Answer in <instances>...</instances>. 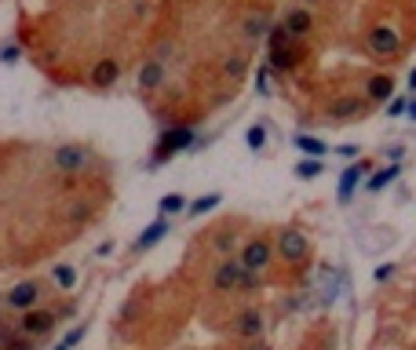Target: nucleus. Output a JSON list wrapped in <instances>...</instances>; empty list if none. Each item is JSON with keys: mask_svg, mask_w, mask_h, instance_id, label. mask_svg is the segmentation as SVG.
<instances>
[{"mask_svg": "<svg viewBox=\"0 0 416 350\" xmlns=\"http://www.w3.org/2000/svg\"><path fill=\"white\" fill-rule=\"evenodd\" d=\"M245 143H248V150H263L267 146V128L263 124H252V128L245 132Z\"/></svg>", "mask_w": 416, "mask_h": 350, "instance_id": "28", "label": "nucleus"}, {"mask_svg": "<svg viewBox=\"0 0 416 350\" xmlns=\"http://www.w3.org/2000/svg\"><path fill=\"white\" fill-rule=\"evenodd\" d=\"M405 106H409V99H391V103H387V117H402Z\"/></svg>", "mask_w": 416, "mask_h": 350, "instance_id": "34", "label": "nucleus"}, {"mask_svg": "<svg viewBox=\"0 0 416 350\" xmlns=\"http://www.w3.org/2000/svg\"><path fill=\"white\" fill-rule=\"evenodd\" d=\"M365 99H358V95H340V99H333L329 106H325V120H333V124H347V120H362V113H365Z\"/></svg>", "mask_w": 416, "mask_h": 350, "instance_id": "6", "label": "nucleus"}, {"mask_svg": "<svg viewBox=\"0 0 416 350\" xmlns=\"http://www.w3.org/2000/svg\"><path fill=\"white\" fill-rule=\"evenodd\" d=\"M336 153L343 157V161H358V146H350V143L347 146H336Z\"/></svg>", "mask_w": 416, "mask_h": 350, "instance_id": "35", "label": "nucleus"}, {"mask_svg": "<svg viewBox=\"0 0 416 350\" xmlns=\"http://www.w3.org/2000/svg\"><path fill=\"white\" fill-rule=\"evenodd\" d=\"M278 48H293V37H289V29H285V22L267 29V51H278Z\"/></svg>", "mask_w": 416, "mask_h": 350, "instance_id": "21", "label": "nucleus"}, {"mask_svg": "<svg viewBox=\"0 0 416 350\" xmlns=\"http://www.w3.org/2000/svg\"><path fill=\"white\" fill-rule=\"evenodd\" d=\"M51 161H55V168H62L66 175H77V172H84L91 165V150L77 146V143H66V146H59L51 153Z\"/></svg>", "mask_w": 416, "mask_h": 350, "instance_id": "4", "label": "nucleus"}, {"mask_svg": "<svg viewBox=\"0 0 416 350\" xmlns=\"http://www.w3.org/2000/svg\"><path fill=\"white\" fill-rule=\"evenodd\" d=\"M19 55H22L19 44H4V48H0V62H8V66H11V62H19Z\"/></svg>", "mask_w": 416, "mask_h": 350, "instance_id": "31", "label": "nucleus"}, {"mask_svg": "<svg viewBox=\"0 0 416 350\" xmlns=\"http://www.w3.org/2000/svg\"><path fill=\"white\" fill-rule=\"evenodd\" d=\"M219 201H223V194H205V197H198V201H190V205H186V215H190V219H198V215L212 212Z\"/></svg>", "mask_w": 416, "mask_h": 350, "instance_id": "23", "label": "nucleus"}, {"mask_svg": "<svg viewBox=\"0 0 416 350\" xmlns=\"http://www.w3.org/2000/svg\"><path fill=\"white\" fill-rule=\"evenodd\" d=\"M285 29H289V37H293V41L307 37L310 29H314V19H310V11H307V8H293L289 15H285Z\"/></svg>", "mask_w": 416, "mask_h": 350, "instance_id": "14", "label": "nucleus"}, {"mask_svg": "<svg viewBox=\"0 0 416 350\" xmlns=\"http://www.w3.org/2000/svg\"><path fill=\"white\" fill-rule=\"evenodd\" d=\"M234 245H238V237H234L230 230H219V237H212V248L219 252V256H223V259H227V256H230V248H234Z\"/></svg>", "mask_w": 416, "mask_h": 350, "instance_id": "27", "label": "nucleus"}, {"mask_svg": "<svg viewBox=\"0 0 416 350\" xmlns=\"http://www.w3.org/2000/svg\"><path fill=\"white\" fill-rule=\"evenodd\" d=\"M0 350H37V343L34 339H26V336H19V339H11V343H4Z\"/></svg>", "mask_w": 416, "mask_h": 350, "instance_id": "32", "label": "nucleus"}, {"mask_svg": "<svg viewBox=\"0 0 416 350\" xmlns=\"http://www.w3.org/2000/svg\"><path fill=\"white\" fill-rule=\"evenodd\" d=\"M241 267L245 270H252V274H263L270 263H274V248H270V241L267 237H252V241H245V248H241Z\"/></svg>", "mask_w": 416, "mask_h": 350, "instance_id": "3", "label": "nucleus"}, {"mask_svg": "<svg viewBox=\"0 0 416 350\" xmlns=\"http://www.w3.org/2000/svg\"><path fill=\"white\" fill-rule=\"evenodd\" d=\"M409 88H412V91H416V70H412V73H409Z\"/></svg>", "mask_w": 416, "mask_h": 350, "instance_id": "40", "label": "nucleus"}, {"mask_svg": "<svg viewBox=\"0 0 416 350\" xmlns=\"http://www.w3.org/2000/svg\"><path fill=\"white\" fill-rule=\"evenodd\" d=\"M19 336H26V339H44L55 325H59V314L55 310H41V307H34V310H26L22 317H19Z\"/></svg>", "mask_w": 416, "mask_h": 350, "instance_id": "2", "label": "nucleus"}, {"mask_svg": "<svg viewBox=\"0 0 416 350\" xmlns=\"http://www.w3.org/2000/svg\"><path fill=\"white\" fill-rule=\"evenodd\" d=\"M267 29H270L267 15H252V19H245V22H241V37H245V41H255V37H263Z\"/></svg>", "mask_w": 416, "mask_h": 350, "instance_id": "20", "label": "nucleus"}, {"mask_svg": "<svg viewBox=\"0 0 416 350\" xmlns=\"http://www.w3.org/2000/svg\"><path fill=\"white\" fill-rule=\"evenodd\" d=\"M293 146L300 150V153H307L310 157V161H325V157H329V146L322 143V139H314V135H293Z\"/></svg>", "mask_w": 416, "mask_h": 350, "instance_id": "16", "label": "nucleus"}, {"mask_svg": "<svg viewBox=\"0 0 416 350\" xmlns=\"http://www.w3.org/2000/svg\"><path fill=\"white\" fill-rule=\"evenodd\" d=\"M391 274H395V267H391V263H383V267H376V274H372V277L383 284V281H391Z\"/></svg>", "mask_w": 416, "mask_h": 350, "instance_id": "36", "label": "nucleus"}, {"mask_svg": "<svg viewBox=\"0 0 416 350\" xmlns=\"http://www.w3.org/2000/svg\"><path fill=\"white\" fill-rule=\"evenodd\" d=\"M395 95V81H391V73H376V77H369V84H365V99L369 103H387Z\"/></svg>", "mask_w": 416, "mask_h": 350, "instance_id": "13", "label": "nucleus"}, {"mask_svg": "<svg viewBox=\"0 0 416 350\" xmlns=\"http://www.w3.org/2000/svg\"><path fill=\"white\" fill-rule=\"evenodd\" d=\"M365 44H369L372 55H383V58H391V55L402 51V37H398V29H391V26H372Z\"/></svg>", "mask_w": 416, "mask_h": 350, "instance_id": "7", "label": "nucleus"}, {"mask_svg": "<svg viewBox=\"0 0 416 350\" xmlns=\"http://www.w3.org/2000/svg\"><path fill=\"white\" fill-rule=\"evenodd\" d=\"M398 175H402V168H398V165H383V168H376V172H372V179L365 182V190H369V194H380V190H383V186H391Z\"/></svg>", "mask_w": 416, "mask_h": 350, "instance_id": "18", "label": "nucleus"}, {"mask_svg": "<svg viewBox=\"0 0 416 350\" xmlns=\"http://www.w3.org/2000/svg\"><path fill=\"white\" fill-rule=\"evenodd\" d=\"M165 234H168V219H157V222H150V227H146V230L139 234L136 248H139V252H146V248H153L157 241H161Z\"/></svg>", "mask_w": 416, "mask_h": 350, "instance_id": "19", "label": "nucleus"}, {"mask_svg": "<svg viewBox=\"0 0 416 350\" xmlns=\"http://www.w3.org/2000/svg\"><path fill=\"white\" fill-rule=\"evenodd\" d=\"M307 4H314V0H307Z\"/></svg>", "mask_w": 416, "mask_h": 350, "instance_id": "41", "label": "nucleus"}, {"mask_svg": "<svg viewBox=\"0 0 416 350\" xmlns=\"http://www.w3.org/2000/svg\"><path fill=\"white\" fill-rule=\"evenodd\" d=\"M307 252H310V245H307V237H303L300 230L289 227V230L278 234V256H281L285 263H303Z\"/></svg>", "mask_w": 416, "mask_h": 350, "instance_id": "8", "label": "nucleus"}, {"mask_svg": "<svg viewBox=\"0 0 416 350\" xmlns=\"http://www.w3.org/2000/svg\"><path fill=\"white\" fill-rule=\"evenodd\" d=\"M322 168H325L322 161H310V157H307V161L296 165V175H300V179H318V175H322Z\"/></svg>", "mask_w": 416, "mask_h": 350, "instance_id": "29", "label": "nucleus"}, {"mask_svg": "<svg viewBox=\"0 0 416 350\" xmlns=\"http://www.w3.org/2000/svg\"><path fill=\"white\" fill-rule=\"evenodd\" d=\"M91 201H70V208L66 212H62V219H66V222H88L91 219Z\"/></svg>", "mask_w": 416, "mask_h": 350, "instance_id": "24", "label": "nucleus"}, {"mask_svg": "<svg viewBox=\"0 0 416 350\" xmlns=\"http://www.w3.org/2000/svg\"><path fill=\"white\" fill-rule=\"evenodd\" d=\"M161 81H165V62H157V58H150L146 66L139 70V88H146V91H153V88H161Z\"/></svg>", "mask_w": 416, "mask_h": 350, "instance_id": "17", "label": "nucleus"}, {"mask_svg": "<svg viewBox=\"0 0 416 350\" xmlns=\"http://www.w3.org/2000/svg\"><path fill=\"white\" fill-rule=\"evenodd\" d=\"M402 153H405L402 146H391V150H387V157H391V165H398V161H402Z\"/></svg>", "mask_w": 416, "mask_h": 350, "instance_id": "37", "label": "nucleus"}, {"mask_svg": "<svg viewBox=\"0 0 416 350\" xmlns=\"http://www.w3.org/2000/svg\"><path fill=\"white\" fill-rule=\"evenodd\" d=\"M121 81V62L117 58H99L91 66V88H113Z\"/></svg>", "mask_w": 416, "mask_h": 350, "instance_id": "12", "label": "nucleus"}, {"mask_svg": "<svg viewBox=\"0 0 416 350\" xmlns=\"http://www.w3.org/2000/svg\"><path fill=\"white\" fill-rule=\"evenodd\" d=\"M51 277H55V284H59V289H62V292H70V289H73V284H77V270H73L70 263H59Z\"/></svg>", "mask_w": 416, "mask_h": 350, "instance_id": "25", "label": "nucleus"}, {"mask_svg": "<svg viewBox=\"0 0 416 350\" xmlns=\"http://www.w3.org/2000/svg\"><path fill=\"white\" fill-rule=\"evenodd\" d=\"M296 62H300V51H296V48H278V51H267V70L289 73V70H296Z\"/></svg>", "mask_w": 416, "mask_h": 350, "instance_id": "15", "label": "nucleus"}, {"mask_svg": "<svg viewBox=\"0 0 416 350\" xmlns=\"http://www.w3.org/2000/svg\"><path fill=\"white\" fill-rule=\"evenodd\" d=\"M245 350H270V346H263V343H260V339H252V343H248V346H245Z\"/></svg>", "mask_w": 416, "mask_h": 350, "instance_id": "38", "label": "nucleus"}, {"mask_svg": "<svg viewBox=\"0 0 416 350\" xmlns=\"http://www.w3.org/2000/svg\"><path fill=\"white\" fill-rule=\"evenodd\" d=\"M405 113H409V117L416 120V99H409V106H405Z\"/></svg>", "mask_w": 416, "mask_h": 350, "instance_id": "39", "label": "nucleus"}, {"mask_svg": "<svg viewBox=\"0 0 416 350\" xmlns=\"http://www.w3.org/2000/svg\"><path fill=\"white\" fill-rule=\"evenodd\" d=\"M241 274H245V267H241V259H238V256H227V259H219V267H215V274H212V292H219V296H227V292H238V284H241Z\"/></svg>", "mask_w": 416, "mask_h": 350, "instance_id": "5", "label": "nucleus"}, {"mask_svg": "<svg viewBox=\"0 0 416 350\" xmlns=\"http://www.w3.org/2000/svg\"><path fill=\"white\" fill-rule=\"evenodd\" d=\"M245 70H248V62H245V55H227V62H223V77L227 81H241L245 77Z\"/></svg>", "mask_w": 416, "mask_h": 350, "instance_id": "22", "label": "nucleus"}, {"mask_svg": "<svg viewBox=\"0 0 416 350\" xmlns=\"http://www.w3.org/2000/svg\"><path fill=\"white\" fill-rule=\"evenodd\" d=\"M260 277H263V274H252V270H245V274H241V284H238V292L255 289V284H260Z\"/></svg>", "mask_w": 416, "mask_h": 350, "instance_id": "33", "label": "nucleus"}, {"mask_svg": "<svg viewBox=\"0 0 416 350\" xmlns=\"http://www.w3.org/2000/svg\"><path fill=\"white\" fill-rule=\"evenodd\" d=\"M186 205H190V201H186L183 194H165L157 208H161V215H179V212H186Z\"/></svg>", "mask_w": 416, "mask_h": 350, "instance_id": "26", "label": "nucleus"}, {"mask_svg": "<svg viewBox=\"0 0 416 350\" xmlns=\"http://www.w3.org/2000/svg\"><path fill=\"white\" fill-rule=\"evenodd\" d=\"M255 88H260L263 95H270V91H274V81H270V70H267V66L255 70Z\"/></svg>", "mask_w": 416, "mask_h": 350, "instance_id": "30", "label": "nucleus"}, {"mask_svg": "<svg viewBox=\"0 0 416 350\" xmlns=\"http://www.w3.org/2000/svg\"><path fill=\"white\" fill-rule=\"evenodd\" d=\"M263 329H267V317H263L260 310H245V314H238V317H234V325H230V332H234L238 339H260Z\"/></svg>", "mask_w": 416, "mask_h": 350, "instance_id": "11", "label": "nucleus"}, {"mask_svg": "<svg viewBox=\"0 0 416 350\" xmlns=\"http://www.w3.org/2000/svg\"><path fill=\"white\" fill-rule=\"evenodd\" d=\"M372 172V161H355V165H347L340 172V186H336V197L340 205H350V197H355V190L362 186V175Z\"/></svg>", "mask_w": 416, "mask_h": 350, "instance_id": "9", "label": "nucleus"}, {"mask_svg": "<svg viewBox=\"0 0 416 350\" xmlns=\"http://www.w3.org/2000/svg\"><path fill=\"white\" fill-rule=\"evenodd\" d=\"M37 299H41V284H37V281H19L15 289L8 292L4 303H8L11 310L26 314V310H34V307H37Z\"/></svg>", "mask_w": 416, "mask_h": 350, "instance_id": "10", "label": "nucleus"}, {"mask_svg": "<svg viewBox=\"0 0 416 350\" xmlns=\"http://www.w3.org/2000/svg\"><path fill=\"white\" fill-rule=\"evenodd\" d=\"M194 146V128L190 124H176V128H165L161 132V139H157V150L150 153V165L157 168V165H165L168 157H176V153H183V150H190Z\"/></svg>", "mask_w": 416, "mask_h": 350, "instance_id": "1", "label": "nucleus"}]
</instances>
